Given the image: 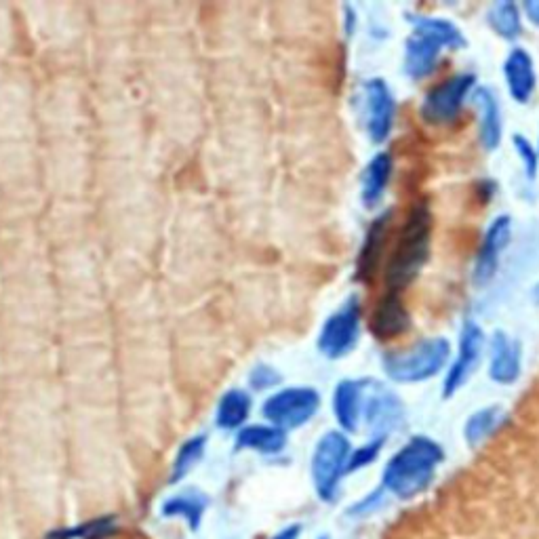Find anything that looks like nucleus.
<instances>
[{
	"mask_svg": "<svg viewBox=\"0 0 539 539\" xmlns=\"http://www.w3.org/2000/svg\"><path fill=\"white\" fill-rule=\"evenodd\" d=\"M445 457V449L434 438L424 434L411 436L386 462L379 487L401 502H413L432 487L436 470L443 466Z\"/></svg>",
	"mask_w": 539,
	"mask_h": 539,
	"instance_id": "f257e3e1",
	"label": "nucleus"
},
{
	"mask_svg": "<svg viewBox=\"0 0 539 539\" xmlns=\"http://www.w3.org/2000/svg\"><path fill=\"white\" fill-rule=\"evenodd\" d=\"M430 238L432 213L426 201H419L411 207L390 255L386 268V287L390 293L405 291L422 272L430 257Z\"/></svg>",
	"mask_w": 539,
	"mask_h": 539,
	"instance_id": "f03ea898",
	"label": "nucleus"
},
{
	"mask_svg": "<svg viewBox=\"0 0 539 539\" xmlns=\"http://www.w3.org/2000/svg\"><path fill=\"white\" fill-rule=\"evenodd\" d=\"M413 32L405 43V74L411 81H424L436 70L443 49L459 51L466 47V36L453 22L436 15H409Z\"/></svg>",
	"mask_w": 539,
	"mask_h": 539,
	"instance_id": "7ed1b4c3",
	"label": "nucleus"
},
{
	"mask_svg": "<svg viewBox=\"0 0 539 539\" xmlns=\"http://www.w3.org/2000/svg\"><path fill=\"white\" fill-rule=\"evenodd\" d=\"M449 356L451 344L445 337H426L409 348L386 352L382 367L396 384H417L441 373Z\"/></svg>",
	"mask_w": 539,
	"mask_h": 539,
	"instance_id": "20e7f679",
	"label": "nucleus"
},
{
	"mask_svg": "<svg viewBox=\"0 0 539 539\" xmlns=\"http://www.w3.org/2000/svg\"><path fill=\"white\" fill-rule=\"evenodd\" d=\"M352 443L342 430L325 432L314 445L310 457V478L314 491L323 504H335L342 489L344 476H348V462Z\"/></svg>",
	"mask_w": 539,
	"mask_h": 539,
	"instance_id": "39448f33",
	"label": "nucleus"
},
{
	"mask_svg": "<svg viewBox=\"0 0 539 539\" xmlns=\"http://www.w3.org/2000/svg\"><path fill=\"white\" fill-rule=\"evenodd\" d=\"M363 329V306L358 295L346 297V302L339 306L333 314L327 316V321L318 333V350L329 361H339L348 356L361 337Z\"/></svg>",
	"mask_w": 539,
	"mask_h": 539,
	"instance_id": "423d86ee",
	"label": "nucleus"
},
{
	"mask_svg": "<svg viewBox=\"0 0 539 539\" xmlns=\"http://www.w3.org/2000/svg\"><path fill=\"white\" fill-rule=\"evenodd\" d=\"M321 409V394L310 386H291L272 392L264 405L262 415L270 426L285 432L306 426Z\"/></svg>",
	"mask_w": 539,
	"mask_h": 539,
	"instance_id": "0eeeda50",
	"label": "nucleus"
},
{
	"mask_svg": "<svg viewBox=\"0 0 539 539\" xmlns=\"http://www.w3.org/2000/svg\"><path fill=\"white\" fill-rule=\"evenodd\" d=\"M361 424H365L371 438H386L401 430L405 424V405L394 390L375 379H367Z\"/></svg>",
	"mask_w": 539,
	"mask_h": 539,
	"instance_id": "6e6552de",
	"label": "nucleus"
},
{
	"mask_svg": "<svg viewBox=\"0 0 539 539\" xmlns=\"http://www.w3.org/2000/svg\"><path fill=\"white\" fill-rule=\"evenodd\" d=\"M476 89V76L472 72L453 74L447 81L432 87L424 102L422 116L430 125H451L457 121L459 112L464 108V102Z\"/></svg>",
	"mask_w": 539,
	"mask_h": 539,
	"instance_id": "1a4fd4ad",
	"label": "nucleus"
},
{
	"mask_svg": "<svg viewBox=\"0 0 539 539\" xmlns=\"http://www.w3.org/2000/svg\"><path fill=\"white\" fill-rule=\"evenodd\" d=\"M485 346H487V337H485L483 327H478L474 321H466L462 331H459L457 354L445 375L443 398H451L468 384V379L476 371L478 363L483 361Z\"/></svg>",
	"mask_w": 539,
	"mask_h": 539,
	"instance_id": "9d476101",
	"label": "nucleus"
},
{
	"mask_svg": "<svg viewBox=\"0 0 539 539\" xmlns=\"http://www.w3.org/2000/svg\"><path fill=\"white\" fill-rule=\"evenodd\" d=\"M365 91V131L373 144H384L396 121V97L384 78H369Z\"/></svg>",
	"mask_w": 539,
	"mask_h": 539,
	"instance_id": "9b49d317",
	"label": "nucleus"
},
{
	"mask_svg": "<svg viewBox=\"0 0 539 539\" xmlns=\"http://www.w3.org/2000/svg\"><path fill=\"white\" fill-rule=\"evenodd\" d=\"M512 238V219L510 215H497L485 230L483 243L478 247L472 266V283L476 287H487L499 268V259L510 245Z\"/></svg>",
	"mask_w": 539,
	"mask_h": 539,
	"instance_id": "f8f14e48",
	"label": "nucleus"
},
{
	"mask_svg": "<svg viewBox=\"0 0 539 539\" xmlns=\"http://www.w3.org/2000/svg\"><path fill=\"white\" fill-rule=\"evenodd\" d=\"M489 377L497 386H514L523 371V346L506 331H495L487 344Z\"/></svg>",
	"mask_w": 539,
	"mask_h": 539,
	"instance_id": "ddd939ff",
	"label": "nucleus"
},
{
	"mask_svg": "<svg viewBox=\"0 0 539 539\" xmlns=\"http://www.w3.org/2000/svg\"><path fill=\"white\" fill-rule=\"evenodd\" d=\"M367 379H342L333 392V413L344 434L361 430V415L365 401Z\"/></svg>",
	"mask_w": 539,
	"mask_h": 539,
	"instance_id": "4468645a",
	"label": "nucleus"
},
{
	"mask_svg": "<svg viewBox=\"0 0 539 539\" xmlns=\"http://www.w3.org/2000/svg\"><path fill=\"white\" fill-rule=\"evenodd\" d=\"M472 102L478 114V139L487 152H493L502 144L504 121H502V106L499 97L489 87H476L472 91Z\"/></svg>",
	"mask_w": 539,
	"mask_h": 539,
	"instance_id": "2eb2a0df",
	"label": "nucleus"
},
{
	"mask_svg": "<svg viewBox=\"0 0 539 539\" xmlns=\"http://www.w3.org/2000/svg\"><path fill=\"white\" fill-rule=\"evenodd\" d=\"M504 78L510 97L516 104H527L533 97L535 85H537V74H535V62L527 49L514 47L504 62Z\"/></svg>",
	"mask_w": 539,
	"mask_h": 539,
	"instance_id": "dca6fc26",
	"label": "nucleus"
},
{
	"mask_svg": "<svg viewBox=\"0 0 539 539\" xmlns=\"http://www.w3.org/2000/svg\"><path fill=\"white\" fill-rule=\"evenodd\" d=\"M390 222H392V211H384L382 215L375 217L373 224L367 228L361 255H358V264H356V278L361 283H369L377 270L379 257H382L386 249Z\"/></svg>",
	"mask_w": 539,
	"mask_h": 539,
	"instance_id": "f3484780",
	"label": "nucleus"
},
{
	"mask_svg": "<svg viewBox=\"0 0 539 539\" xmlns=\"http://www.w3.org/2000/svg\"><path fill=\"white\" fill-rule=\"evenodd\" d=\"M394 161L390 152H377L361 175V201L365 209H377L392 179Z\"/></svg>",
	"mask_w": 539,
	"mask_h": 539,
	"instance_id": "a211bd4d",
	"label": "nucleus"
},
{
	"mask_svg": "<svg viewBox=\"0 0 539 539\" xmlns=\"http://www.w3.org/2000/svg\"><path fill=\"white\" fill-rule=\"evenodd\" d=\"M411 327V316L401 302V295L388 293L371 318V331L377 339H394Z\"/></svg>",
	"mask_w": 539,
	"mask_h": 539,
	"instance_id": "6ab92c4d",
	"label": "nucleus"
},
{
	"mask_svg": "<svg viewBox=\"0 0 539 539\" xmlns=\"http://www.w3.org/2000/svg\"><path fill=\"white\" fill-rule=\"evenodd\" d=\"M289 443L285 430L270 424H251L238 430L236 449L238 451H255L262 455H278L283 453Z\"/></svg>",
	"mask_w": 539,
	"mask_h": 539,
	"instance_id": "aec40b11",
	"label": "nucleus"
},
{
	"mask_svg": "<svg viewBox=\"0 0 539 539\" xmlns=\"http://www.w3.org/2000/svg\"><path fill=\"white\" fill-rule=\"evenodd\" d=\"M209 508V497L198 489H186L177 495L165 499L161 506V514L165 518H182L190 531H198L203 523V516Z\"/></svg>",
	"mask_w": 539,
	"mask_h": 539,
	"instance_id": "412c9836",
	"label": "nucleus"
},
{
	"mask_svg": "<svg viewBox=\"0 0 539 539\" xmlns=\"http://www.w3.org/2000/svg\"><path fill=\"white\" fill-rule=\"evenodd\" d=\"M251 407H253L251 394L241 388H232L219 398L215 424L222 430H241L247 426Z\"/></svg>",
	"mask_w": 539,
	"mask_h": 539,
	"instance_id": "4be33fe9",
	"label": "nucleus"
},
{
	"mask_svg": "<svg viewBox=\"0 0 539 539\" xmlns=\"http://www.w3.org/2000/svg\"><path fill=\"white\" fill-rule=\"evenodd\" d=\"M506 411L499 405H487L483 409H476L464 424V441L470 449H478L487 438L493 436L495 430L504 424Z\"/></svg>",
	"mask_w": 539,
	"mask_h": 539,
	"instance_id": "5701e85b",
	"label": "nucleus"
},
{
	"mask_svg": "<svg viewBox=\"0 0 539 539\" xmlns=\"http://www.w3.org/2000/svg\"><path fill=\"white\" fill-rule=\"evenodd\" d=\"M487 22L491 30L499 38H504V41H516L523 34V11L516 3H510V0L491 5L487 11Z\"/></svg>",
	"mask_w": 539,
	"mask_h": 539,
	"instance_id": "b1692460",
	"label": "nucleus"
},
{
	"mask_svg": "<svg viewBox=\"0 0 539 539\" xmlns=\"http://www.w3.org/2000/svg\"><path fill=\"white\" fill-rule=\"evenodd\" d=\"M205 451H207V434H194L186 443H182V447L177 449L175 459H173L169 483L171 485L182 483L184 478L198 466V462L205 457Z\"/></svg>",
	"mask_w": 539,
	"mask_h": 539,
	"instance_id": "393cba45",
	"label": "nucleus"
},
{
	"mask_svg": "<svg viewBox=\"0 0 539 539\" xmlns=\"http://www.w3.org/2000/svg\"><path fill=\"white\" fill-rule=\"evenodd\" d=\"M118 531L114 516H99L91 521L70 529H57L47 535V539H108Z\"/></svg>",
	"mask_w": 539,
	"mask_h": 539,
	"instance_id": "a878e982",
	"label": "nucleus"
},
{
	"mask_svg": "<svg viewBox=\"0 0 539 539\" xmlns=\"http://www.w3.org/2000/svg\"><path fill=\"white\" fill-rule=\"evenodd\" d=\"M512 146H514V152L518 154V158H521L527 179H529V182H535L537 169H539L537 148L529 142V139L523 133H514L512 135Z\"/></svg>",
	"mask_w": 539,
	"mask_h": 539,
	"instance_id": "bb28decb",
	"label": "nucleus"
},
{
	"mask_svg": "<svg viewBox=\"0 0 539 539\" xmlns=\"http://www.w3.org/2000/svg\"><path fill=\"white\" fill-rule=\"evenodd\" d=\"M384 443H386L384 438H369V441L363 447L352 449L350 462H348V474H354L358 470L371 466L375 459L379 457V453H382Z\"/></svg>",
	"mask_w": 539,
	"mask_h": 539,
	"instance_id": "cd10ccee",
	"label": "nucleus"
},
{
	"mask_svg": "<svg viewBox=\"0 0 539 539\" xmlns=\"http://www.w3.org/2000/svg\"><path fill=\"white\" fill-rule=\"evenodd\" d=\"M283 375L278 373V369H274L272 365L259 363L251 369L249 373V388L255 392H264V390H274L281 386Z\"/></svg>",
	"mask_w": 539,
	"mask_h": 539,
	"instance_id": "c85d7f7f",
	"label": "nucleus"
},
{
	"mask_svg": "<svg viewBox=\"0 0 539 539\" xmlns=\"http://www.w3.org/2000/svg\"><path fill=\"white\" fill-rule=\"evenodd\" d=\"M384 497H386V491H384L382 487L373 489L369 495H365L363 499H358L356 504L350 506L348 516H352V518H361V516H367V514L375 512L377 508H382Z\"/></svg>",
	"mask_w": 539,
	"mask_h": 539,
	"instance_id": "c756f323",
	"label": "nucleus"
},
{
	"mask_svg": "<svg viewBox=\"0 0 539 539\" xmlns=\"http://www.w3.org/2000/svg\"><path fill=\"white\" fill-rule=\"evenodd\" d=\"M304 533V525L302 523H291L287 527H283L281 531H276L270 539H299Z\"/></svg>",
	"mask_w": 539,
	"mask_h": 539,
	"instance_id": "7c9ffc66",
	"label": "nucleus"
},
{
	"mask_svg": "<svg viewBox=\"0 0 539 539\" xmlns=\"http://www.w3.org/2000/svg\"><path fill=\"white\" fill-rule=\"evenodd\" d=\"M521 11L533 26L539 28V0H527V3L521 7Z\"/></svg>",
	"mask_w": 539,
	"mask_h": 539,
	"instance_id": "2f4dec72",
	"label": "nucleus"
},
{
	"mask_svg": "<svg viewBox=\"0 0 539 539\" xmlns=\"http://www.w3.org/2000/svg\"><path fill=\"white\" fill-rule=\"evenodd\" d=\"M531 297H533V302L539 306V283L533 287V293H531Z\"/></svg>",
	"mask_w": 539,
	"mask_h": 539,
	"instance_id": "473e14b6",
	"label": "nucleus"
},
{
	"mask_svg": "<svg viewBox=\"0 0 539 539\" xmlns=\"http://www.w3.org/2000/svg\"><path fill=\"white\" fill-rule=\"evenodd\" d=\"M316 539H331V537H329V535H318Z\"/></svg>",
	"mask_w": 539,
	"mask_h": 539,
	"instance_id": "72a5a7b5",
	"label": "nucleus"
},
{
	"mask_svg": "<svg viewBox=\"0 0 539 539\" xmlns=\"http://www.w3.org/2000/svg\"><path fill=\"white\" fill-rule=\"evenodd\" d=\"M537 154H539V146H537Z\"/></svg>",
	"mask_w": 539,
	"mask_h": 539,
	"instance_id": "f704fd0d",
	"label": "nucleus"
}]
</instances>
